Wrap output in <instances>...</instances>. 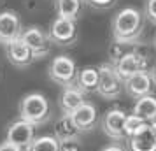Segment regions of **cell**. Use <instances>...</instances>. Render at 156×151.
Masks as SVG:
<instances>
[{"label": "cell", "instance_id": "obj_1", "mask_svg": "<svg viewBox=\"0 0 156 151\" xmlns=\"http://www.w3.org/2000/svg\"><path fill=\"white\" fill-rule=\"evenodd\" d=\"M111 34L116 44L133 46L144 34V13L137 7H123L111 21Z\"/></svg>", "mask_w": 156, "mask_h": 151}, {"label": "cell", "instance_id": "obj_2", "mask_svg": "<svg viewBox=\"0 0 156 151\" xmlns=\"http://www.w3.org/2000/svg\"><path fill=\"white\" fill-rule=\"evenodd\" d=\"M18 113L21 120H27L28 123L35 125V127H42L51 120L53 116V107H51L48 97L41 92H30V93L23 95L20 106H18Z\"/></svg>", "mask_w": 156, "mask_h": 151}, {"label": "cell", "instance_id": "obj_3", "mask_svg": "<svg viewBox=\"0 0 156 151\" xmlns=\"http://www.w3.org/2000/svg\"><path fill=\"white\" fill-rule=\"evenodd\" d=\"M77 70L79 69H77L76 60L72 56H69V55H58L48 65V76H49V79L62 88L76 84Z\"/></svg>", "mask_w": 156, "mask_h": 151}, {"label": "cell", "instance_id": "obj_4", "mask_svg": "<svg viewBox=\"0 0 156 151\" xmlns=\"http://www.w3.org/2000/svg\"><path fill=\"white\" fill-rule=\"evenodd\" d=\"M97 93L104 100H116L123 93V79L118 74L114 63H100L98 65V86Z\"/></svg>", "mask_w": 156, "mask_h": 151}, {"label": "cell", "instance_id": "obj_5", "mask_svg": "<svg viewBox=\"0 0 156 151\" xmlns=\"http://www.w3.org/2000/svg\"><path fill=\"white\" fill-rule=\"evenodd\" d=\"M48 35H49L53 46H58V48L74 46V44L77 42V37H79L77 25L72 20H65V18L56 16L49 25Z\"/></svg>", "mask_w": 156, "mask_h": 151}, {"label": "cell", "instance_id": "obj_6", "mask_svg": "<svg viewBox=\"0 0 156 151\" xmlns=\"http://www.w3.org/2000/svg\"><path fill=\"white\" fill-rule=\"evenodd\" d=\"M21 39H23V42L30 48V51H32V55H34L35 60H42V58L49 56L53 42H51L49 35H48V32L44 28L37 27V25H32V27L23 30Z\"/></svg>", "mask_w": 156, "mask_h": 151}, {"label": "cell", "instance_id": "obj_7", "mask_svg": "<svg viewBox=\"0 0 156 151\" xmlns=\"http://www.w3.org/2000/svg\"><path fill=\"white\" fill-rule=\"evenodd\" d=\"M125 118H126V111L121 107L107 109L105 113L100 118V128L109 139L112 141H126L125 135Z\"/></svg>", "mask_w": 156, "mask_h": 151}, {"label": "cell", "instance_id": "obj_8", "mask_svg": "<svg viewBox=\"0 0 156 151\" xmlns=\"http://www.w3.org/2000/svg\"><path fill=\"white\" fill-rule=\"evenodd\" d=\"M35 125L28 123L27 120H14L9 123L7 132H5V141L20 149L27 151L32 141L35 139Z\"/></svg>", "mask_w": 156, "mask_h": 151}, {"label": "cell", "instance_id": "obj_9", "mask_svg": "<svg viewBox=\"0 0 156 151\" xmlns=\"http://www.w3.org/2000/svg\"><path fill=\"white\" fill-rule=\"evenodd\" d=\"M111 63H114L116 70H118V74L121 76L123 81L130 76H133L135 72L147 70V58L140 53H137V51H125L119 56L112 58Z\"/></svg>", "mask_w": 156, "mask_h": 151}, {"label": "cell", "instance_id": "obj_10", "mask_svg": "<svg viewBox=\"0 0 156 151\" xmlns=\"http://www.w3.org/2000/svg\"><path fill=\"white\" fill-rule=\"evenodd\" d=\"M23 30H25V27H23L21 16L16 11H12V9L0 11V44L2 46L20 39Z\"/></svg>", "mask_w": 156, "mask_h": 151}, {"label": "cell", "instance_id": "obj_11", "mask_svg": "<svg viewBox=\"0 0 156 151\" xmlns=\"http://www.w3.org/2000/svg\"><path fill=\"white\" fill-rule=\"evenodd\" d=\"M154 90V83H153V77L147 70H140L135 72L133 76H130L123 81V92L130 97V99H140L144 95H151Z\"/></svg>", "mask_w": 156, "mask_h": 151}, {"label": "cell", "instance_id": "obj_12", "mask_svg": "<svg viewBox=\"0 0 156 151\" xmlns=\"http://www.w3.org/2000/svg\"><path fill=\"white\" fill-rule=\"evenodd\" d=\"M72 116V121L74 125L77 127L79 134H90L93 130L98 127L100 123V116L98 111H97V106L93 102L86 100L83 106H79L74 113H70Z\"/></svg>", "mask_w": 156, "mask_h": 151}, {"label": "cell", "instance_id": "obj_13", "mask_svg": "<svg viewBox=\"0 0 156 151\" xmlns=\"http://www.w3.org/2000/svg\"><path fill=\"white\" fill-rule=\"evenodd\" d=\"M4 48H5V56L11 62V65H14L18 69H27L28 65H32L35 62V58L32 55L30 48L23 42L21 37L12 41V42L5 44Z\"/></svg>", "mask_w": 156, "mask_h": 151}, {"label": "cell", "instance_id": "obj_14", "mask_svg": "<svg viewBox=\"0 0 156 151\" xmlns=\"http://www.w3.org/2000/svg\"><path fill=\"white\" fill-rule=\"evenodd\" d=\"M84 102H86V93H83L76 84L62 88V95H60L58 106H60V111H62L63 114L74 113V111H76L79 106H83Z\"/></svg>", "mask_w": 156, "mask_h": 151}, {"label": "cell", "instance_id": "obj_15", "mask_svg": "<svg viewBox=\"0 0 156 151\" xmlns=\"http://www.w3.org/2000/svg\"><path fill=\"white\" fill-rule=\"evenodd\" d=\"M76 86L83 92V93H97V86H98V67H83L77 70V77H76Z\"/></svg>", "mask_w": 156, "mask_h": 151}, {"label": "cell", "instance_id": "obj_16", "mask_svg": "<svg viewBox=\"0 0 156 151\" xmlns=\"http://www.w3.org/2000/svg\"><path fill=\"white\" fill-rule=\"evenodd\" d=\"M126 141L128 151H156V137L153 135L149 127L135 135L128 137Z\"/></svg>", "mask_w": 156, "mask_h": 151}, {"label": "cell", "instance_id": "obj_17", "mask_svg": "<svg viewBox=\"0 0 156 151\" xmlns=\"http://www.w3.org/2000/svg\"><path fill=\"white\" fill-rule=\"evenodd\" d=\"M55 9H56V16L77 21L84 11V2L83 0H56Z\"/></svg>", "mask_w": 156, "mask_h": 151}, {"label": "cell", "instance_id": "obj_18", "mask_svg": "<svg viewBox=\"0 0 156 151\" xmlns=\"http://www.w3.org/2000/svg\"><path fill=\"white\" fill-rule=\"evenodd\" d=\"M132 113L140 116L142 120H146L147 123L156 120V97L151 93V95H144L140 99H137Z\"/></svg>", "mask_w": 156, "mask_h": 151}, {"label": "cell", "instance_id": "obj_19", "mask_svg": "<svg viewBox=\"0 0 156 151\" xmlns=\"http://www.w3.org/2000/svg\"><path fill=\"white\" fill-rule=\"evenodd\" d=\"M53 135L56 137L58 141H63V139H70V137H79L77 127L74 125L72 121V116L70 114H63L58 118V121L55 123V132H53Z\"/></svg>", "mask_w": 156, "mask_h": 151}, {"label": "cell", "instance_id": "obj_20", "mask_svg": "<svg viewBox=\"0 0 156 151\" xmlns=\"http://www.w3.org/2000/svg\"><path fill=\"white\" fill-rule=\"evenodd\" d=\"M27 151H60V141L55 135H35Z\"/></svg>", "mask_w": 156, "mask_h": 151}, {"label": "cell", "instance_id": "obj_21", "mask_svg": "<svg viewBox=\"0 0 156 151\" xmlns=\"http://www.w3.org/2000/svg\"><path fill=\"white\" fill-rule=\"evenodd\" d=\"M149 127V123L146 121V120H142L140 116L137 114H126V118H125V135L132 137L135 135V134H139V132H142V130H146Z\"/></svg>", "mask_w": 156, "mask_h": 151}, {"label": "cell", "instance_id": "obj_22", "mask_svg": "<svg viewBox=\"0 0 156 151\" xmlns=\"http://www.w3.org/2000/svg\"><path fill=\"white\" fill-rule=\"evenodd\" d=\"M60 151H83V144L79 137H70L60 141Z\"/></svg>", "mask_w": 156, "mask_h": 151}, {"label": "cell", "instance_id": "obj_23", "mask_svg": "<svg viewBox=\"0 0 156 151\" xmlns=\"http://www.w3.org/2000/svg\"><path fill=\"white\" fill-rule=\"evenodd\" d=\"M142 13H144V18L151 25L156 27V0H146V5H144Z\"/></svg>", "mask_w": 156, "mask_h": 151}, {"label": "cell", "instance_id": "obj_24", "mask_svg": "<svg viewBox=\"0 0 156 151\" xmlns=\"http://www.w3.org/2000/svg\"><path fill=\"white\" fill-rule=\"evenodd\" d=\"M83 2H84V5H90V7H93V9L104 11V9L114 7V4H116L118 0H83Z\"/></svg>", "mask_w": 156, "mask_h": 151}, {"label": "cell", "instance_id": "obj_25", "mask_svg": "<svg viewBox=\"0 0 156 151\" xmlns=\"http://www.w3.org/2000/svg\"><path fill=\"white\" fill-rule=\"evenodd\" d=\"M100 151H128V148L123 142H119V141H112V142H109L107 146H104Z\"/></svg>", "mask_w": 156, "mask_h": 151}, {"label": "cell", "instance_id": "obj_26", "mask_svg": "<svg viewBox=\"0 0 156 151\" xmlns=\"http://www.w3.org/2000/svg\"><path fill=\"white\" fill-rule=\"evenodd\" d=\"M0 151H23V149L16 148L12 144H9L7 141H4V142H0Z\"/></svg>", "mask_w": 156, "mask_h": 151}, {"label": "cell", "instance_id": "obj_27", "mask_svg": "<svg viewBox=\"0 0 156 151\" xmlns=\"http://www.w3.org/2000/svg\"><path fill=\"white\" fill-rule=\"evenodd\" d=\"M149 74H151V77H153V83H154V86H156V63L149 69Z\"/></svg>", "mask_w": 156, "mask_h": 151}, {"label": "cell", "instance_id": "obj_28", "mask_svg": "<svg viewBox=\"0 0 156 151\" xmlns=\"http://www.w3.org/2000/svg\"><path fill=\"white\" fill-rule=\"evenodd\" d=\"M149 128H151V132H153V135L156 137V120H153V121L149 123Z\"/></svg>", "mask_w": 156, "mask_h": 151}, {"label": "cell", "instance_id": "obj_29", "mask_svg": "<svg viewBox=\"0 0 156 151\" xmlns=\"http://www.w3.org/2000/svg\"><path fill=\"white\" fill-rule=\"evenodd\" d=\"M154 49H156V35H154Z\"/></svg>", "mask_w": 156, "mask_h": 151}]
</instances>
